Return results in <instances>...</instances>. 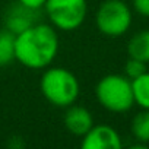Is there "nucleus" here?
I'll return each instance as SVG.
<instances>
[{
  "label": "nucleus",
  "instance_id": "obj_6",
  "mask_svg": "<svg viewBox=\"0 0 149 149\" xmlns=\"http://www.w3.org/2000/svg\"><path fill=\"white\" fill-rule=\"evenodd\" d=\"M84 149H120L123 146L118 132L108 124H94L84 136Z\"/></svg>",
  "mask_w": 149,
  "mask_h": 149
},
{
  "label": "nucleus",
  "instance_id": "obj_11",
  "mask_svg": "<svg viewBox=\"0 0 149 149\" xmlns=\"http://www.w3.org/2000/svg\"><path fill=\"white\" fill-rule=\"evenodd\" d=\"M132 88H133V97H134V104L139 107L149 110V72L146 70L139 78L132 81Z\"/></svg>",
  "mask_w": 149,
  "mask_h": 149
},
{
  "label": "nucleus",
  "instance_id": "obj_13",
  "mask_svg": "<svg viewBox=\"0 0 149 149\" xmlns=\"http://www.w3.org/2000/svg\"><path fill=\"white\" fill-rule=\"evenodd\" d=\"M145 72H146V63L145 61L129 57L127 63L124 64V76H127L130 81H133V79L139 78L140 74H143Z\"/></svg>",
  "mask_w": 149,
  "mask_h": 149
},
{
  "label": "nucleus",
  "instance_id": "obj_15",
  "mask_svg": "<svg viewBox=\"0 0 149 149\" xmlns=\"http://www.w3.org/2000/svg\"><path fill=\"white\" fill-rule=\"evenodd\" d=\"M16 2L34 10H41L45 5V0H16Z\"/></svg>",
  "mask_w": 149,
  "mask_h": 149
},
{
  "label": "nucleus",
  "instance_id": "obj_4",
  "mask_svg": "<svg viewBox=\"0 0 149 149\" xmlns=\"http://www.w3.org/2000/svg\"><path fill=\"white\" fill-rule=\"evenodd\" d=\"M45 16L58 31L70 32L78 29L86 19V0H45Z\"/></svg>",
  "mask_w": 149,
  "mask_h": 149
},
{
  "label": "nucleus",
  "instance_id": "obj_8",
  "mask_svg": "<svg viewBox=\"0 0 149 149\" xmlns=\"http://www.w3.org/2000/svg\"><path fill=\"white\" fill-rule=\"evenodd\" d=\"M40 10H34L29 9L21 3H15L12 5V8L8 9L6 16H5V28L9 29L10 32H13L15 35H18L19 32L25 31L26 28H29L31 25L37 24L40 15Z\"/></svg>",
  "mask_w": 149,
  "mask_h": 149
},
{
  "label": "nucleus",
  "instance_id": "obj_10",
  "mask_svg": "<svg viewBox=\"0 0 149 149\" xmlns=\"http://www.w3.org/2000/svg\"><path fill=\"white\" fill-rule=\"evenodd\" d=\"M15 42L16 35L9 29H0V67L15 61Z\"/></svg>",
  "mask_w": 149,
  "mask_h": 149
},
{
  "label": "nucleus",
  "instance_id": "obj_14",
  "mask_svg": "<svg viewBox=\"0 0 149 149\" xmlns=\"http://www.w3.org/2000/svg\"><path fill=\"white\" fill-rule=\"evenodd\" d=\"M133 9L139 15L149 18V0H133Z\"/></svg>",
  "mask_w": 149,
  "mask_h": 149
},
{
  "label": "nucleus",
  "instance_id": "obj_1",
  "mask_svg": "<svg viewBox=\"0 0 149 149\" xmlns=\"http://www.w3.org/2000/svg\"><path fill=\"white\" fill-rule=\"evenodd\" d=\"M58 47L57 29L50 24L37 22L16 35L15 60L24 67L41 70L54 61Z\"/></svg>",
  "mask_w": 149,
  "mask_h": 149
},
{
  "label": "nucleus",
  "instance_id": "obj_2",
  "mask_svg": "<svg viewBox=\"0 0 149 149\" xmlns=\"http://www.w3.org/2000/svg\"><path fill=\"white\" fill-rule=\"evenodd\" d=\"M40 91L54 107L66 108L78 101L81 84L76 74L66 67H48L41 74Z\"/></svg>",
  "mask_w": 149,
  "mask_h": 149
},
{
  "label": "nucleus",
  "instance_id": "obj_9",
  "mask_svg": "<svg viewBox=\"0 0 149 149\" xmlns=\"http://www.w3.org/2000/svg\"><path fill=\"white\" fill-rule=\"evenodd\" d=\"M127 54L132 58L149 63V29L139 31L129 40Z\"/></svg>",
  "mask_w": 149,
  "mask_h": 149
},
{
  "label": "nucleus",
  "instance_id": "obj_7",
  "mask_svg": "<svg viewBox=\"0 0 149 149\" xmlns=\"http://www.w3.org/2000/svg\"><path fill=\"white\" fill-rule=\"evenodd\" d=\"M63 123L69 133H72L73 136L82 137L94 126V117L86 107L72 104L66 107Z\"/></svg>",
  "mask_w": 149,
  "mask_h": 149
},
{
  "label": "nucleus",
  "instance_id": "obj_5",
  "mask_svg": "<svg viewBox=\"0 0 149 149\" xmlns=\"http://www.w3.org/2000/svg\"><path fill=\"white\" fill-rule=\"evenodd\" d=\"M95 25L105 37H121L132 26V10L124 0H104L97 9Z\"/></svg>",
  "mask_w": 149,
  "mask_h": 149
},
{
  "label": "nucleus",
  "instance_id": "obj_3",
  "mask_svg": "<svg viewBox=\"0 0 149 149\" xmlns=\"http://www.w3.org/2000/svg\"><path fill=\"white\" fill-rule=\"evenodd\" d=\"M95 97L101 107L116 114L129 111L134 104L132 81L124 74L117 73L107 74L98 81Z\"/></svg>",
  "mask_w": 149,
  "mask_h": 149
},
{
  "label": "nucleus",
  "instance_id": "obj_12",
  "mask_svg": "<svg viewBox=\"0 0 149 149\" xmlns=\"http://www.w3.org/2000/svg\"><path fill=\"white\" fill-rule=\"evenodd\" d=\"M132 134L140 143H149V110L137 113L130 124Z\"/></svg>",
  "mask_w": 149,
  "mask_h": 149
}]
</instances>
